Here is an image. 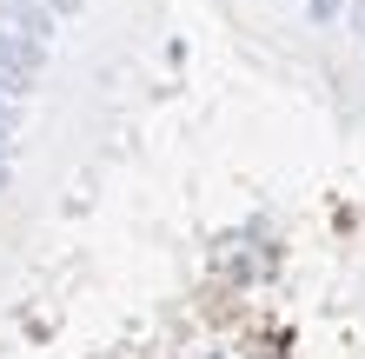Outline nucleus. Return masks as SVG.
<instances>
[{
  "label": "nucleus",
  "instance_id": "f257e3e1",
  "mask_svg": "<svg viewBox=\"0 0 365 359\" xmlns=\"http://www.w3.org/2000/svg\"><path fill=\"white\" fill-rule=\"evenodd\" d=\"M359 27H365V7H359Z\"/></svg>",
  "mask_w": 365,
  "mask_h": 359
}]
</instances>
